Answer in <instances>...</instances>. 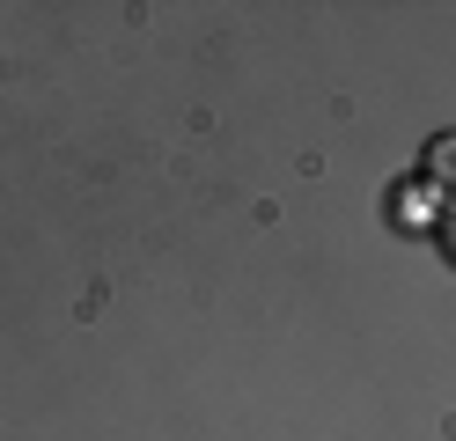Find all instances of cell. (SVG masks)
Instances as JSON below:
<instances>
[{"mask_svg": "<svg viewBox=\"0 0 456 441\" xmlns=\"http://www.w3.org/2000/svg\"><path fill=\"white\" fill-rule=\"evenodd\" d=\"M419 184L435 192V199L456 206V133H435V140H427V155H419Z\"/></svg>", "mask_w": 456, "mask_h": 441, "instance_id": "cell-1", "label": "cell"}]
</instances>
